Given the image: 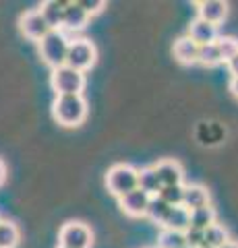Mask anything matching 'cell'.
Masks as SVG:
<instances>
[{
    "label": "cell",
    "instance_id": "44dd1931",
    "mask_svg": "<svg viewBox=\"0 0 238 248\" xmlns=\"http://www.w3.org/2000/svg\"><path fill=\"white\" fill-rule=\"evenodd\" d=\"M19 244V228L13 221H0V248H15Z\"/></svg>",
    "mask_w": 238,
    "mask_h": 248
},
{
    "label": "cell",
    "instance_id": "6da1fadb",
    "mask_svg": "<svg viewBox=\"0 0 238 248\" xmlns=\"http://www.w3.org/2000/svg\"><path fill=\"white\" fill-rule=\"evenodd\" d=\"M52 114L63 126H79L87 116V102L83 99V95H56Z\"/></svg>",
    "mask_w": 238,
    "mask_h": 248
},
{
    "label": "cell",
    "instance_id": "5b68a950",
    "mask_svg": "<svg viewBox=\"0 0 238 248\" xmlns=\"http://www.w3.org/2000/svg\"><path fill=\"white\" fill-rule=\"evenodd\" d=\"M95 58H97V50L89 40H75L68 46L66 66H71L79 73H85L87 68L95 64Z\"/></svg>",
    "mask_w": 238,
    "mask_h": 248
},
{
    "label": "cell",
    "instance_id": "f546056e",
    "mask_svg": "<svg viewBox=\"0 0 238 248\" xmlns=\"http://www.w3.org/2000/svg\"><path fill=\"white\" fill-rule=\"evenodd\" d=\"M4 176H6V168H4V164H2V159H0V184L4 182Z\"/></svg>",
    "mask_w": 238,
    "mask_h": 248
},
{
    "label": "cell",
    "instance_id": "3957f363",
    "mask_svg": "<svg viewBox=\"0 0 238 248\" xmlns=\"http://www.w3.org/2000/svg\"><path fill=\"white\" fill-rule=\"evenodd\" d=\"M68 46H71V42L66 40V35L60 29H52L50 33L40 42V54H42L44 62L52 68V71L66 64Z\"/></svg>",
    "mask_w": 238,
    "mask_h": 248
},
{
    "label": "cell",
    "instance_id": "7402d4cb",
    "mask_svg": "<svg viewBox=\"0 0 238 248\" xmlns=\"http://www.w3.org/2000/svg\"><path fill=\"white\" fill-rule=\"evenodd\" d=\"M187 240H184V232H172V230H162L158 238V248H184Z\"/></svg>",
    "mask_w": 238,
    "mask_h": 248
},
{
    "label": "cell",
    "instance_id": "4316f807",
    "mask_svg": "<svg viewBox=\"0 0 238 248\" xmlns=\"http://www.w3.org/2000/svg\"><path fill=\"white\" fill-rule=\"evenodd\" d=\"M79 4L83 6V11H85L89 17L91 15H97V13H102V9L106 6L104 0H79Z\"/></svg>",
    "mask_w": 238,
    "mask_h": 248
},
{
    "label": "cell",
    "instance_id": "603a6c76",
    "mask_svg": "<svg viewBox=\"0 0 238 248\" xmlns=\"http://www.w3.org/2000/svg\"><path fill=\"white\" fill-rule=\"evenodd\" d=\"M184 184H174V186H164L158 197H162L170 207H180L184 201Z\"/></svg>",
    "mask_w": 238,
    "mask_h": 248
},
{
    "label": "cell",
    "instance_id": "d4e9b609",
    "mask_svg": "<svg viewBox=\"0 0 238 248\" xmlns=\"http://www.w3.org/2000/svg\"><path fill=\"white\" fill-rule=\"evenodd\" d=\"M216 46H218V50L222 54V60H224V62L232 60L236 54H238V40H236V37L220 35L218 40H216Z\"/></svg>",
    "mask_w": 238,
    "mask_h": 248
},
{
    "label": "cell",
    "instance_id": "2e32d148",
    "mask_svg": "<svg viewBox=\"0 0 238 248\" xmlns=\"http://www.w3.org/2000/svg\"><path fill=\"white\" fill-rule=\"evenodd\" d=\"M164 230H172V232H187L190 228V211L187 207H172L170 213L166 215V219L162 223Z\"/></svg>",
    "mask_w": 238,
    "mask_h": 248
},
{
    "label": "cell",
    "instance_id": "1f68e13d",
    "mask_svg": "<svg viewBox=\"0 0 238 248\" xmlns=\"http://www.w3.org/2000/svg\"><path fill=\"white\" fill-rule=\"evenodd\" d=\"M201 248H211V246H201Z\"/></svg>",
    "mask_w": 238,
    "mask_h": 248
},
{
    "label": "cell",
    "instance_id": "d590c367",
    "mask_svg": "<svg viewBox=\"0 0 238 248\" xmlns=\"http://www.w3.org/2000/svg\"><path fill=\"white\" fill-rule=\"evenodd\" d=\"M156 248H158V246H156Z\"/></svg>",
    "mask_w": 238,
    "mask_h": 248
},
{
    "label": "cell",
    "instance_id": "d6986e66",
    "mask_svg": "<svg viewBox=\"0 0 238 248\" xmlns=\"http://www.w3.org/2000/svg\"><path fill=\"white\" fill-rule=\"evenodd\" d=\"M216 223V209L211 205L209 207H203V209H197V211H190V228H197V230H207L209 226Z\"/></svg>",
    "mask_w": 238,
    "mask_h": 248
},
{
    "label": "cell",
    "instance_id": "9a60e30c",
    "mask_svg": "<svg viewBox=\"0 0 238 248\" xmlns=\"http://www.w3.org/2000/svg\"><path fill=\"white\" fill-rule=\"evenodd\" d=\"M68 2H63V0H48L40 6L42 17L46 19V23L50 25V29H60L63 27V19H64V9Z\"/></svg>",
    "mask_w": 238,
    "mask_h": 248
},
{
    "label": "cell",
    "instance_id": "d6a6232c",
    "mask_svg": "<svg viewBox=\"0 0 238 248\" xmlns=\"http://www.w3.org/2000/svg\"><path fill=\"white\" fill-rule=\"evenodd\" d=\"M58 248H66V246H60V244H58Z\"/></svg>",
    "mask_w": 238,
    "mask_h": 248
},
{
    "label": "cell",
    "instance_id": "836d02e7",
    "mask_svg": "<svg viewBox=\"0 0 238 248\" xmlns=\"http://www.w3.org/2000/svg\"><path fill=\"white\" fill-rule=\"evenodd\" d=\"M184 248H190V246H184Z\"/></svg>",
    "mask_w": 238,
    "mask_h": 248
},
{
    "label": "cell",
    "instance_id": "5bb4252c",
    "mask_svg": "<svg viewBox=\"0 0 238 248\" xmlns=\"http://www.w3.org/2000/svg\"><path fill=\"white\" fill-rule=\"evenodd\" d=\"M89 15L83 11V6L79 2H68L64 9V19H63V27L68 31H79L87 25Z\"/></svg>",
    "mask_w": 238,
    "mask_h": 248
},
{
    "label": "cell",
    "instance_id": "7c38bea8",
    "mask_svg": "<svg viewBox=\"0 0 238 248\" xmlns=\"http://www.w3.org/2000/svg\"><path fill=\"white\" fill-rule=\"evenodd\" d=\"M209 190L201 184H189L184 188V201H182V207H187L189 211H197V209H203V207H209Z\"/></svg>",
    "mask_w": 238,
    "mask_h": 248
},
{
    "label": "cell",
    "instance_id": "ac0fdd59",
    "mask_svg": "<svg viewBox=\"0 0 238 248\" xmlns=\"http://www.w3.org/2000/svg\"><path fill=\"white\" fill-rule=\"evenodd\" d=\"M228 242H230V232L224 226H220V223H213V226H209L205 230V242H203V246L222 248Z\"/></svg>",
    "mask_w": 238,
    "mask_h": 248
},
{
    "label": "cell",
    "instance_id": "4fadbf2b",
    "mask_svg": "<svg viewBox=\"0 0 238 248\" xmlns=\"http://www.w3.org/2000/svg\"><path fill=\"white\" fill-rule=\"evenodd\" d=\"M174 58L180 64H197L199 62V46L190 37H180L174 44Z\"/></svg>",
    "mask_w": 238,
    "mask_h": 248
},
{
    "label": "cell",
    "instance_id": "30bf717a",
    "mask_svg": "<svg viewBox=\"0 0 238 248\" xmlns=\"http://www.w3.org/2000/svg\"><path fill=\"white\" fill-rule=\"evenodd\" d=\"M189 37L193 40L197 46H207V44H216L218 40V27L207 23L203 19H195L189 27Z\"/></svg>",
    "mask_w": 238,
    "mask_h": 248
},
{
    "label": "cell",
    "instance_id": "7a4b0ae2",
    "mask_svg": "<svg viewBox=\"0 0 238 248\" xmlns=\"http://www.w3.org/2000/svg\"><path fill=\"white\" fill-rule=\"evenodd\" d=\"M106 186L114 197H127L128 192L139 188V170L130 164H116L106 174Z\"/></svg>",
    "mask_w": 238,
    "mask_h": 248
},
{
    "label": "cell",
    "instance_id": "277c9868",
    "mask_svg": "<svg viewBox=\"0 0 238 248\" xmlns=\"http://www.w3.org/2000/svg\"><path fill=\"white\" fill-rule=\"evenodd\" d=\"M52 89L56 95H81L83 87H85V75L75 71L71 66H60L52 71Z\"/></svg>",
    "mask_w": 238,
    "mask_h": 248
},
{
    "label": "cell",
    "instance_id": "52a82bcc",
    "mask_svg": "<svg viewBox=\"0 0 238 248\" xmlns=\"http://www.w3.org/2000/svg\"><path fill=\"white\" fill-rule=\"evenodd\" d=\"M19 25H21L23 35L29 37V40H35V42H42L44 37L52 31L50 25L46 23V19L42 17L40 9H37V11H27V13H23Z\"/></svg>",
    "mask_w": 238,
    "mask_h": 248
},
{
    "label": "cell",
    "instance_id": "ba28073f",
    "mask_svg": "<svg viewBox=\"0 0 238 248\" xmlns=\"http://www.w3.org/2000/svg\"><path fill=\"white\" fill-rule=\"evenodd\" d=\"M149 203H151V197L147 195V192L137 188L133 192H128L127 197L120 199V209L130 217H143V215H147Z\"/></svg>",
    "mask_w": 238,
    "mask_h": 248
},
{
    "label": "cell",
    "instance_id": "9c48e42d",
    "mask_svg": "<svg viewBox=\"0 0 238 248\" xmlns=\"http://www.w3.org/2000/svg\"><path fill=\"white\" fill-rule=\"evenodd\" d=\"M153 170H156L159 182H162V188H164V186L182 184L184 170H182V166L176 159H162V161H158V164L153 166Z\"/></svg>",
    "mask_w": 238,
    "mask_h": 248
},
{
    "label": "cell",
    "instance_id": "cb8c5ba5",
    "mask_svg": "<svg viewBox=\"0 0 238 248\" xmlns=\"http://www.w3.org/2000/svg\"><path fill=\"white\" fill-rule=\"evenodd\" d=\"M222 60V54L218 50L216 44H207V46H199V64L203 66H216L220 64Z\"/></svg>",
    "mask_w": 238,
    "mask_h": 248
},
{
    "label": "cell",
    "instance_id": "e0dca14e",
    "mask_svg": "<svg viewBox=\"0 0 238 248\" xmlns=\"http://www.w3.org/2000/svg\"><path fill=\"white\" fill-rule=\"evenodd\" d=\"M139 190L147 192L149 197H158L159 190H162V182L156 174L153 168H143L139 170Z\"/></svg>",
    "mask_w": 238,
    "mask_h": 248
},
{
    "label": "cell",
    "instance_id": "e575fe53",
    "mask_svg": "<svg viewBox=\"0 0 238 248\" xmlns=\"http://www.w3.org/2000/svg\"><path fill=\"white\" fill-rule=\"evenodd\" d=\"M0 221H2V219H0Z\"/></svg>",
    "mask_w": 238,
    "mask_h": 248
},
{
    "label": "cell",
    "instance_id": "8fae6325",
    "mask_svg": "<svg viewBox=\"0 0 238 248\" xmlns=\"http://www.w3.org/2000/svg\"><path fill=\"white\" fill-rule=\"evenodd\" d=\"M197 9H199V19L211 23L216 27L228 15V4L222 2V0H203V2H197Z\"/></svg>",
    "mask_w": 238,
    "mask_h": 248
},
{
    "label": "cell",
    "instance_id": "484cf974",
    "mask_svg": "<svg viewBox=\"0 0 238 248\" xmlns=\"http://www.w3.org/2000/svg\"><path fill=\"white\" fill-rule=\"evenodd\" d=\"M184 240H187V246H190V248H201L205 242V232L197 230V228H189L184 232Z\"/></svg>",
    "mask_w": 238,
    "mask_h": 248
},
{
    "label": "cell",
    "instance_id": "4dcf8cb0",
    "mask_svg": "<svg viewBox=\"0 0 238 248\" xmlns=\"http://www.w3.org/2000/svg\"><path fill=\"white\" fill-rule=\"evenodd\" d=\"M222 248H238V242H234V240H230V242H228V244H224Z\"/></svg>",
    "mask_w": 238,
    "mask_h": 248
},
{
    "label": "cell",
    "instance_id": "ffe728a7",
    "mask_svg": "<svg viewBox=\"0 0 238 248\" xmlns=\"http://www.w3.org/2000/svg\"><path fill=\"white\" fill-rule=\"evenodd\" d=\"M170 209H172V207L168 205L162 197H151V203H149V207H147V215H145V217H149L153 223L162 226L164 219H166V215L170 213Z\"/></svg>",
    "mask_w": 238,
    "mask_h": 248
},
{
    "label": "cell",
    "instance_id": "83f0119b",
    "mask_svg": "<svg viewBox=\"0 0 238 248\" xmlns=\"http://www.w3.org/2000/svg\"><path fill=\"white\" fill-rule=\"evenodd\" d=\"M226 64H228V71L232 73V77H238V54H236L232 60H228Z\"/></svg>",
    "mask_w": 238,
    "mask_h": 248
},
{
    "label": "cell",
    "instance_id": "f1b7e54d",
    "mask_svg": "<svg viewBox=\"0 0 238 248\" xmlns=\"http://www.w3.org/2000/svg\"><path fill=\"white\" fill-rule=\"evenodd\" d=\"M230 91H232L234 97H238V77H232V79H230Z\"/></svg>",
    "mask_w": 238,
    "mask_h": 248
},
{
    "label": "cell",
    "instance_id": "8992f818",
    "mask_svg": "<svg viewBox=\"0 0 238 248\" xmlns=\"http://www.w3.org/2000/svg\"><path fill=\"white\" fill-rule=\"evenodd\" d=\"M58 242L66 248H91L94 234L83 221H68L58 232Z\"/></svg>",
    "mask_w": 238,
    "mask_h": 248
}]
</instances>
